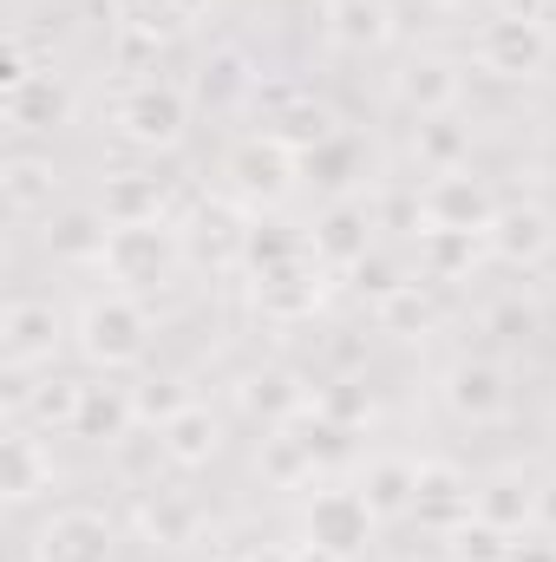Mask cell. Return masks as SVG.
Listing matches in <instances>:
<instances>
[{
  "instance_id": "obj_1",
  "label": "cell",
  "mask_w": 556,
  "mask_h": 562,
  "mask_svg": "<svg viewBox=\"0 0 556 562\" xmlns=\"http://www.w3.org/2000/svg\"><path fill=\"white\" fill-rule=\"evenodd\" d=\"M73 340H79V353H86L99 373L144 367V353H151V307H144L138 294H125V288L92 294V301L79 307V321H73Z\"/></svg>"
},
{
  "instance_id": "obj_2",
  "label": "cell",
  "mask_w": 556,
  "mask_h": 562,
  "mask_svg": "<svg viewBox=\"0 0 556 562\" xmlns=\"http://www.w3.org/2000/svg\"><path fill=\"white\" fill-rule=\"evenodd\" d=\"M99 269L119 281L125 294L170 288L177 269H184V236H177V223H170V216H151V223H112Z\"/></svg>"
},
{
  "instance_id": "obj_3",
  "label": "cell",
  "mask_w": 556,
  "mask_h": 562,
  "mask_svg": "<svg viewBox=\"0 0 556 562\" xmlns=\"http://www.w3.org/2000/svg\"><path fill=\"white\" fill-rule=\"evenodd\" d=\"M471 59H478V72H491L504 86H531V79L551 72L556 33H551V20H537L531 7L524 13H491L478 26V40H471Z\"/></svg>"
},
{
  "instance_id": "obj_4",
  "label": "cell",
  "mask_w": 556,
  "mask_h": 562,
  "mask_svg": "<svg viewBox=\"0 0 556 562\" xmlns=\"http://www.w3.org/2000/svg\"><path fill=\"white\" fill-rule=\"evenodd\" d=\"M380 537V510L367 504L360 484H327L301 510V543H314L327 562H360Z\"/></svg>"
},
{
  "instance_id": "obj_5",
  "label": "cell",
  "mask_w": 556,
  "mask_h": 562,
  "mask_svg": "<svg viewBox=\"0 0 556 562\" xmlns=\"http://www.w3.org/2000/svg\"><path fill=\"white\" fill-rule=\"evenodd\" d=\"M112 132L132 150H177L190 138V92L170 79H138L112 105Z\"/></svg>"
},
{
  "instance_id": "obj_6",
  "label": "cell",
  "mask_w": 556,
  "mask_h": 562,
  "mask_svg": "<svg viewBox=\"0 0 556 562\" xmlns=\"http://www.w3.org/2000/svg\"><path fill=\"white\" fill-rule=\"evenodd\" d=\"M294 183H301V157L276 144L269 132H256V138L230 144V157H223V190L243 203V210H281L288 196H294Z\"/></svg>"
},
{
  "instance_id": "obj_7",
  "label": "cell",
  "mask_w": 556,
  "mask_h": 562,
  "mask_svg": "<svg viewBox=\"0 0 556 562\" xmlns=\"http://www.w3.org/2000/svg\"><path fill=\"white\" fill-rule=\"evenodd\" d=\"M438 400H445V413L458 425H498V419H511L518 386H511V367L504 360L465 353V360H452L438 373Z\"/></svg>"
},
{
  "instance_id": "obj_8",
  "label": "cell",
  "mask_w": 556,
  "mask_h": 562,
  "mask_svg": "<svg viewBox=\"0 0 556 562\" xmlns=\"http://www.w3.org/2000/svg\"><path fill=\"white\" fill-rule=\"evenodd\" d=\"M59 340H66V321L53 301H33V294L7 301V314H0V367L7 373H46Z\"/></svg>"
},
{
  "instance_id": "obj_9",
  "label": "cell",
  "mask_w": 556,
  "mask_h": 562,
  "mask_svg": "<svg viewBox=\"0 0 556 562\" xmlns=\"http://www.w3.org/2000/svg\"><path fill=\"white\" fill-rule=\"evenodd\" d=\"M491 216H498V196H491V183L471 177V170H445V177H432V183L419 190V223H425V229L485 236Z\"/></svg>"
},
{
  "instance_id": "obj_10",
  "label": "cell",
  "mask_w": 556,
  "mask_h": 562,
  "mask_svg": "<svg viewBox=\"0 0 556 562\" xmlns=\"http://www.w3.org/2000/svg\"><path fill=\"white\" fill-rule=\"evenodd\" d=\"M321 294H327V269H321L308 249L249 276V301H256L263 321H308V314L321 307Z\"/></svg>"
},
{
  "instance_id": "obj_11",
  "label": "cell",
  "mask_w": 556,
  "mask_h": 562,
  "mask_svg": "<svg viewBox=\"0 0 556 562\" xmlns=\"http://www.w3.org/2000/svg\"><path fill=\"white\" fill-rule=\"evenodd\" d=\"M465 99V66L452 53H407V66L393 72V105L413 119H452Z\"/></svg>"
},
{
  "instance_id": "obj_12",
  "label": "cell",
  "mask_w": 556,
  "mask_h": 562,
  "mask_svg": "<svg viewBox=\"0 0 556 562\" xmlns=\"http://www.w3.org/2000/svg\"><path fill=\"white\" fill-rule=\"evenodd\" d=\"M374 210L367 203H354V196H334L321 216H314V229H308V256L321 262V269H341V276H354L367 256H374Z\"/></svg>"
},
{
  "instance_id": "obj_13",
  "label": "cell",
  "mask_w": 556,
  "mask_h": 562,
  "mask_svg": "<svg viewBox=\"0 0 556 562\" xmlns=\"http://www.w3.org/2000/svg\"><path fill=\"white\" fill-rule=\"evenodd\" d=\"M119 530L105 510H53L33 537V562H112Z\"/></svg>"
},
{
  "instance_id": "obj_14",
  "label": "cell",
  "mask_w": 556,
  "mask_h": 562,
  "mask_svg": "<svg viewBox=\"0 0 556 562\" xmlns=\"http://www.w3.org/2000/svg\"><path fill=\"white\" fill-rule=\"evenodd\" d=\"M485 249L504 262V269H537L544 256L556 249V216L544 203H498V216H491V229H485Z\"/></svg>"
},
{
  "instance_id": "obj_15",
  "label": "cell",
  "mask_w": 556,
  "mask_h": 562,
  "mask_svg": "<svg viewBox=\"0 0 556 562\" xmlns=\"http://www.w3.org/2000/svg\"><path fill=\"white\" fill-rule=\"evenodd\" d=\"M263 132H269L276 144H288V150L308 164L314 150H327V144L341 138V119H334V105L314 99V92H269Z\"/></svg>"
},
{
  "instance_id": "obj_16",
  "label": "cell",
  "mask_w": 556,
  "mask_h": 562,
  "mask_svg": "<svg viewBox=\"0 0 556 562\" xmlns=\"http://www.w3.org/2000/svg\"><path fill=\"white\" fill-rule=\"evenodd\" d=\"M471 491H478V484H471L458 464L425 458V464H419V491H413V524L432 530V537H452V530L471 517Z\"/></svg>"
},
{
  "instance_id": "obj_17",
  "label": "cell",
  "mask_w": 556,
  "mask_h": 562,
  "mask_svg": "<svg viewBox=\"0 0 556 562\" xmlns=\"http://www.w3.org/2000/svg\"><path fill=\"white\" fill-rule=\"evenodd\" d=\"M40 491H53V451L40 438V425L13 419L0 438V497L7 504H33Z\"/></svg>"
},
{
  "instance_id": "obj_18",
  "label": "cell",
  "mask_w": 556,
  "mask_h": 562,
  "mask_svg": "<svg viewBox=\"0 0 556 562\" xmlns=\"http://www.w3.org/2000/svg\"><path fill=\"white\" fill-rule=\"evenodd\" d=\"M53 196H59V170H53V157H40V150H13V157L0 164V203H7L13 223L46 216Z\"/></svg>"
},
{
  "instance_id": "obj_19",
  "label": "cell",
  "mask_w": 556,
  "mask_h": 562,
  "mask_svg": "<svg viewBox=\"0 0 556 562\" xmlns=\"http://www.w3.org/2000/svg\"><path fill=\"white\" fill-rule=\"evenodd\" d=\"M471 510H478L485 524L511 530V537H531V530H537V477H524V471H491V477H478Z\"/></svg>"
},
{
  "instance_id": "obj_20",
  "label": "cell",
  "mask_w": 556,
  "mask_h": 562,
  "mask_svg": "<svg viewBox=\"0 0 556 562\" xmlns=\"http://www.w3.org/2000/svg\"><path fill=\"white\" fill-rule=\"evenodd\" d=\"M216 451H223V419L210 406H197V400L157 425V458H170L177 471H203Z\"/></svg>"
},
{
  "instance_id": "obj_21",
  "label": "cell",
  "mask_w": 556,
  "mask_h": 562,
  "mask_svg": "<svg viewBox=\"0 0 556 562\" xmlns=\"http://www.w3.org/2000/svg\"><path fill=\"white\" fill-rule=\"evenodd\" d=\"M138 425V400L132 386H112V380H86V400H79V419H73V438L86 445H125Z\"/></svg>"
},
{
  "instance_id": "obj_22",
  "label": "cell",
  "mask_w": 556,
  "mask_h": 562,
  "mask_svg": "<svg viewBox=\"0 0 556 562\" xmlns=\"http://www.w3.org/2000/svg\"><path fill=\"white\" fill-rule=\"evenodd\" d=\"M0 112H7L13 132H59V125L73 119V86H66L59 72H33L20 92L0 99Z\"/></svg>"
},
{
  "instance_id": "obj_23",
  "label": "cell",
  "mask_w": 556,
  "mask_h": 562,
  "mask_svg": "<svg viewBox=\"0 0 556 562\" xmlns=\"http://www.w3.org/2000/svg\"><path fill=\"white\" fill-rule=\"evenodd\" d=\"M327 40L347 53H380L393 40V0H327Z\"/></svg>"
},
{
  "instance_id": "obj_24",
  "label": "cell",
  "mask_w": 556,
  "mask_h": 562,
  "mask_svg": "<svg viewBox=\"0 0 556 562\" xmlns=\"http://www.w3.org/2000/svg\"><path fill=\"white\" fill-rule=\"evenodd\" d=\"M243 406H249L263 425L281 431V425H294V419L314 413V393H308L288 367H269V373H249V380H243Z\"/></svg>"
},
{
  "instance_id": "obj_25",
  "label": "cell",
  "mask_w": 556,
  "mask_h": 562,
  "mask_svg": "<svg viewBox=\"0 0 556 562\" xmlns=\"http://www.w3.org/2000/svg\"><path fill=\"white\" fill-rule=\"evenodd\" d=\"M197 524H203V510H197L184 491H144L138 497V530L157 543V550H184V543H197Z\"/></svg>"
},
{
  "instance_id": "obj_26",
  "label": "cell",
  "mask_w": 556,
  "mask_h": 562,
  "mask_svg": "<svg viewBox=\"0 0 556 562\" xmlns=\"http://www.w3.org/2000/svg\"><path fill=\"white\" fill-rule=\"evenodd\" d=\"M478 256H491V249H485V236L419 229V269H425V281H465L471 269H478Z\"/></svg>"
},
{
  "instance_id": "obj_27",
  "label": "cell",
  "mask_w": 556,
  "mask_h": 562,
  "mask_svg": "<svg viewBox=\"0 0 556 562\" xmlns=\"http://www.w3.org/2000/svg\"><path fill=\"white\" fill-rule=\"evenodd\" d=\"M360 491H367V504L380 510V524H387V517H413L419 464L413 458H374V464L360 471Z\"/></svg>"
},
{
  "instance_id": "obj_28",
  "label": "cell",
  "mask_w": 556,
  "mask_h": 562,
  "mask_svg": "<svg viewBox=\"0 0 556 562\" xmlns=\"http://www.w3.org/2000/svg\"><path fill=\"white\" fill-rule=\"evenodd\" d=\"M105 236H112L105 210H73V216H59V223L46 229V249H53L59 262H92V269H99V256H105Z\"/></svg>"
},
{
  "instance_id": "obj_29",
  "label": "cell",
  "mask_w": 556,
  "mask_h": 562,
  "mask_svg": "<svg viewBox=\"0 0 556 562\" xmlns=\"http://www.w3.org/2000/svg\"><path fill=\"white\" fill-rule=\"evenodd\" d=\"M99 210H105V223H151V216H164V183H157V177H138V170H125V177L105 183Z\"/></svg>"
},
{
  "instance_id": "obj_30",
  "label": "cell",
  "mask_w": 556,
  "mask_h": 562,
  "mask_svg": "<svg viewBox=\"0 0 556 562\" xmlns=\"http://www.w3.org/2000/svg\"><path fill=\"white\" fill-rule=\"evenodd\" d=\"M79 400H86V380H73V373H46V380L33 386V400H26V425L73 431V419H79Z\"/></svg>"
},
{
  "instance_id": "obj_31",
  "label": "cell",
  "mask_w": 556,
  "mask_h": 562,
  "mask_svg": "<svg viewBox=\"0 0 556 562\" xmlns=\"http://www.w3.org/2000/svg\"><path fill=\"white\" fill-rule=\"evenodd\" d=\"M511 550H518V537L498 530V524H485L478 510L445 537V562H511Z\"/></svg>"
},
{
  "instance_id": "obj_32",
  "label": "cell",
  "mask_w": 556,
  "mask_h": 562,
  "mask_svg": "<svg viewBox=\"0 0 556 562\" xmlns=\"http://www.w3.org/2000/svg\"><path fill=\"white\" fill-rule=\"evenodd\" d=\"M413 157L432 170V177H445V170H465V157H471V144L465 132L452 125V119H419L413 132Z\"/></svg>"
},
{
  "instance_id": "obj_33",
  "label": "cell",
  "mask_w": 556,
  "mask_h": 562,
  "mask_svg": "<svg viewBox=\"0 0 556 562\" xmlns=\"http://www.w3.org/2000/svg\"><path fill=\"white\" fill-rule=\"evenodd\" d=\"M263 471H269V484H314V451H308V438H294V425H281L276 438H263Z\"/></svg>"
},
{
  "instance_id": "obj_34",
  "label": "cell",
  "mask_w": 556,
  "mask_h": 562,
  "mask_svg": "<svg viewBox=\"0 0 556 562\" xmlns=\"http://www.w3.org/2000/svg\"><path fill=\"white\" fill-rule=\"evenodd\" d=\"M256 92H263V79L249 72L243 53H216V59L203 66V99H210V105H223V99H256Z\"/></svg>"
},
{
  "instance_id": "obj_35",
  "label": "cell",
  "mask_w": 556,
  "mask_h": 562,
  "mask_svg": "<svg viewBox=\"0 0 556 562\" xmlns=\"http://www.w3.org/2000/svg\"><path fill=\"white\" fill-rule=\"evenodd\" d=\"M314 413L334 425H360L374 413V400L360 393V380H334V386H314Z\"/></svg>"
},
{
  "instance_id": "obj_36",
  "label": "cell",
  "mask_w": 556,
  "mask_h": 562,
  "mask_svg": "<svg viewBox=\"0 0 556 562\" xmlns=\"http://www.w3.org/2000/svg\"><path fill=\"white\" fill-rule=\"evenodd\" d=\"M301 249H308V236H288V229H243V262H249V276L269 269V262L301 256Z\"/></svg>"
},
{
  "instance_id": "obj_37",
  "label": "cell",
  "mask_w": 556,
  "mask_h": 562,
  "mask_svg": "<svg viewBox=\"0 0 556 562\" xmlns=\"http://www.w3.org/2000/svg\"><path fill=\"white\" fill-rule=\"evenodd\" d=\"M132 400H138V419H151V425H164L170 413H184V406H190V400L177 393V380H144Z\"/></svg>"
},
{
  "instance_id": "obj_38",
  "label": "cell",
  "mask_w": 556,
  "mask_h": 562,
  "mask_svg": "<svg viewBox=\"0 0 556 562\" xmlns=\"http://www.w3.org/2000/svg\"><path fill=\"white\" fill-rule=\"evenodd\" d=\"M354 281H360V294H374V307H380V301H393V294L407 288V276H400L393 262H380V249H374V256L354 269Z\"/></svg>"
},
{
  "instance_id": "obj_39",
  "label": "cell",
  "mask_w": 556,
  "mask_h": 562,
  "mask_svg": "<svg viewBox=\"0 0 556 562\" xmlns=\"http://www.w3.org/2000/svg\"><path fill=\"white\" fill-rule=\"evenodd\" d=\"M380 321H387V327H425V321H432V307H425L419 281H407L393 301H380Z\"/></svg>"
},
{
  "instance_id": "obj_40",
  "label": "cell",
  "mask_w": 556,
  "mask_h": 562,
  "mask_svg": "<svg viewBox=\"0 0 556 562\" xmlns=\"http://www.w3.org/2000/svg\"><path fill=\"white\" fill-rule=\"evenodd\" d=\"M33 72H46V66H33V59H26V46L13 40V46H7V59H0V99H7V92H20Z\"/></svg>"
},
{
  "instance_id": "obj_41",
  "label": "cell",
  "mask_w": 556,
  "mask_h": 562,
  "mask_svg": "<svg viewBox=\"0 0 556 562\" xmlns=\"http://www.w3.org/2000/svg\"><path fill=\"white\" fill-rule=\"evenodd\" d=\"M511 562H556V543L544 537V530H531V537H524V543L511 550Z\"/></svg>"
},
{
  "instance_id": "obj_42",
  "label": "cell",
  "mask_w": 556,
  "mask_h": 562,
  "mask_svg": "<svg viewBox=\"0 0 556 562\" xmlns=\"http://www.w3.org/2000/svg\"><path fill=\"white\" fill-rule=\"evenodd\" d=\"M537 530L556 543V477H544V484H537Z\"/></svg>"
},
{
  "instance_id": "obj_43",
  "label": "cell",
  "mask_w": 556,
  "mask_h": 562,
  "mask_svg": "<svg viewBox=\"0 0 556 562\" xmlns=\"http://www.w3.org/2000/svg\"><path fill=\"white\" fill-rule=\"evenodd\" d=\"M157 7H164V13H170V20H190V13H210V7H216V0H157Z\"/></svg>"
},
{
  "instance_id": "obj_44",
  "label": "cell",
  "mask_w": 556,
  "mask_h": 562,
  "mask_svg": "<svg viewBox=\"0 0 556 562\" xmlns=\"http://www.w3.org/2000/svg\"><path fill=\"white\" fill-rule=\"evenodd\" d=\"M432 7H458V0H432Z\"/></svg>"
},
{
  "instance_id": "obj_45",
  "label": "cell",
  "mask_w": 556,
  "mask_h": 562,
  "mask_svg": "<svg viewBox=\"0 0 556 562\" xmlns=\"http://www.w3.org/2000/svg\"><path fill=\"white\" fill-rule=\"evenodd\" d=\"M544 7H556V0H544Z\"/></svg>"
},
{
  "instance_id": "obj_46",
  "label": "cell",
  "mask_w": 556,
  "mask_h": 562,
  "mask_svg": "<svg viewBox=\"0 0 556 562\" xmlns=\"http://www.w3.org/2000/svg\"><path fill=\"white\" fill-rule=\"evenodd\" d=\"M407 562H419V557H407Z\"/></svg>"
}]
</instances>
